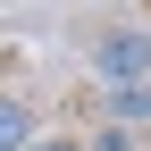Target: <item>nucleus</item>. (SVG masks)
<instances>
[{
  "label": "nucleus",
  "instance_id": "nucleus-3",
  "mask_svg": "<svg viewBox=\"0 0 151 151\" xmlns=\"http://www.w3.org/2000/svg\"><path fill=\"white\" fill-rule=\"evenodd\" d=\"M25 143H34V101L0 92V151H25Z\"/></svg>",
  "mask_w": 151,
  "mask_h": 151
},
{
  "label": "nucleus",
  "instance_id": "nucleus-2",
  "mask_svg": "<svg viewBox=\"0 0 151 151\" xmlns=\"http://www.w3.org/2000/svg\"><path fill=\"white\" fill-rule=\"evenodd\" d=\"M101 126L151 134V84H109V92H101Z\"/></svg>",
  "mask_w": 151,
  "mask_h": 151
},
{
  "label": "nucleus",
  "instance_id": "nucleus-4",
  "mask_svg": "<svg viewBox=\"0 0 151 151\" xmlns=\"http://www.w3.org/2000/svg\"><path fill=\"white\" fill-rule=\"evenodd\" d=\"M25 151H92V143H76V134H34Z\"/></svg>",
  "mask_w": 151,
  "mask_h": 151
},
{
  "label": "nucleus",
  "instance_id": "nucleus-1",
  "mask_svg": "<svg viewBox=\"0 0 151 151\" xmlns=\"http://www.w3.org/2000/svg\"><path fill=\"white\" fill-rule=\"evenodd\" d=\"M84 59L101 76V92L109 84H151V25H101L84 42Z\"/></svg>",
  "mask_w": 151,
  "mask_h": 151
}]
</instances>
